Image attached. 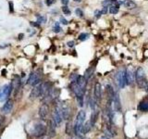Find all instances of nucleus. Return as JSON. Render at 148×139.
<instances>
[{"label":"nucleus","instance_id":"36","mask_svg":"<svg viewBox=\"0 0 148 139\" xmlns=\"http://www.w3.org/2000/svg\"><path fill=\"white\" fill-rule=\"evenodd\" d=\"M23 36H24V34H21L20 35H18V38H20V39H21Z\"/></svg>","mask_w":148,"mask_h":139},{"label":"nucleus","instance_id":"20","mask_svg":"<svg viewBox=\"0 0 148 139\" xmlns=\"http://www.w3.org/2000/svg\"><path fill=\"white\" fill-rule=\"evenodd\" d=\"M94 71H95V68L94 67H91V68H89L88 70H86V72L84 73V76H83V77L85 78L86 81H88L91 78V76L92 75V73H94Z\"/></svg>","mask_w":148,"mask_h":139},{"label":"nucleus","instance_id":"23","mask_svg":"<svg viewBox=\"0 0 148 139\" xmlns=\"http://www.w3.org/2000/svg\"><path fill=\"white\" fill-rule=\"evenodd\" d=\"M61 27H60V25H59V23L58 22H56L55 23V25H54V27H53V32H57V34H58V32H61Z\"/></svg>","mask_w":148,"mask_h":139},{"label":"nucleus","instance_id":"14","mask_svg":"<svg viewBox=\"0 0 148 139\" xmlns=\"http://www.w3.org/2000/svg\"><path fill=\"white\" fill-rule=\"evenodd\" d=\"M12 109H13V101L11 99H8L6 102H5L1 111L5 114H8L11 112Z\"/></svg>","mask_w":148,"mask_h":139},{"label":"nucleus","instance_id":"24","mask_svg":"<svg viewBox=\"0 0 148 139\" xmlns=\"http://www.w3.org/2000/svg\"><path fill=\"white\" fill-rule=\"evenodd\" d=\"M79 40H81V41H85L87 40L88 38H89V34H86V32H82V34H81L80 35H79Z\"/></svg>","mask_w":148,"mask_h":139},{"label":"nucleus","instance_id":"27","mask_svg":"<svg viewBox=\"0 0 148 139\" xmlns=\"http://www.w3.org/2000/svg\"><path fill=\"white\" fill-rule=\"evenodd\" d=\"M95 18H100L102 13H101V10H98V9H96L95 11Z\"/></svg>","mask_w":148,"mask_h":139},{"label":"nucleus","instance_id":"34","mask_svg":"<svg viewBox=\"0 0 148 139\" xmlns=\"http://www.w3.org/2000/svg\"><path fill=\"white\" fill-rule=\"evenodd\" d=\"M61 3L63 4V6H67L69 3V0H61Z\"/></svg>","mask_w":148,"mask_h":139},{"label":"nucleus","instance_id":"19","mask_svg":"<svg viewBox=\"0 0 148 139\" xmlns=\"http://www.w3.org/2000/svg\"><path fill=\"white\" fill-rule=\"evenodd\" d=\"M119 5L118 4V2H116L113 5H110L109 6V13L111 14H117L119 12Z\"/></svg>","mask_w":148,"mask_h":139},{"label":"nucleus","instance_id":"13","mask_svg":"<svg viewBox=\"0 0 148 139\" xmlns=\"http://www.w3.org/2000/svg\"><path fill=\"white\" fill-rule=\"evenodd\" d=\"M94 98L95 101H99L102 98V87L100 83L96 82L95 85V89H94Z\"/></svg>","mask_w":148,"mask_h":139},{"label":"nucleus","instance_id":"28","mask_svg":"<svg viewBox=\"0 0 148 139\" xmlns=\"http://www.w3.org/2000/svg\"><path fill=\"white\" fill-rule=\"evenodd\" d=\"M108 7L104 6V8L101 9V13H102V15H103V14H106V13H108Z\"/></svg>","mask_w":148,"mask_h":139},{"label":"nucleus","instance_id":"5","mask_svg":"<svg viewBox=\"0 0 148 139\" xmlns=\"http://www.w3.org/2000/svg\"><path fill=\"white\" fill-rule=\"evenodd\" d=\"M52 120H53V122L55 123V125L57 127H58L63 122V116H62L61 110H60L58 104L56 105L55 109H54L53 112H52Z\"/></svg>","mask_w":148,"mask_h":139},{"label":"nucleus","instance_id":"31","mask_svg":"<svg viewBox=\"0 0 148 139\" xmlns=\"http://www.w3.org/2000/svg\"><path fill=\"white\" fill-rule=\"evenodd\" d=\"M31 25H32V26H34V27H35V28H39V27H40V23H37V22L32 21V22H31Z\"/></svg>","mask_w":148,"mask_h":139},{"label":"nucleus","instance_id":"17","mask_svg":"<svg viewBox=\"0 0 148 139\" xmlns=\"http://www.w3.org/2000/svg\"><path fill=\"white\" fill-rule=\"evenodd\" d=\"M120 4H122L125 8H136V4L134 3L132 0H122Z\"/></svg>","mask_w":148,"mask_h":139},{"label":"nucleus","instance_id":"37","mask_svg":"<svg viewBox=\"0 0 148 139\" xmlns=\"http://www.w3.org/2000/svg\"><path fill=\"white\" fill-rule=\"evenodd\" d=\"M74 1H75V2H81L82 0H74Z\"/></svg>","mask_w":148,"mask_h":139},{"label":"nucleus","instance_id":"26","mask_svg":"<svg viewBox=\"0 0 148 139\" xmlns=\"http://www.w3.org/2000/svg\"><path fill=\"white\" fill-rule=\"evenodd\" d=\"M75 14L78 17H83V15H84V14H83V11L82 10L81 8H79L75 9Z\"/></svg>","mask_w":148,"mask_h":139},{"label":"nucleus","instance_id":"25","mask_svg":"<svg viewBox=\"0 0 148 139\" xmlns=\"http://www.w3.org/2000/svg\"><path fill=\"white\" fill-rule=\"evenodd\" d=\"M62 11L64 13V15H69V14H71V9L68 8V6H63Z\"/></svg>","mask_w":148,"mask_h":139},{"label":"nucleus","instance_id":"38","mask_svg":"<svg viewBox=\"0 0 148 139\" xmlns=\"http://www.w3.org/2000/svg\"><path fill=\"white\" fill-rule=\"evenodd\" d=\"M81 139H88V138H82V137Z\"/></svg>","mask_w":148,"mask_h":139},{"label":"nucleus","instance_id":"1","mask_svg":"<svg viewBox=\"0 0 148 139\" xmlns=\"http://www.w3.org/2000/svg\"><path fill=\"white\" fill-rule=\"evenodd\" d=\"M86 85H87V81L85 80V78L80 75L78 76L76 81L71 83V90L74 93V95L76 96L78 105L80 107L83 106V99H84Z\"/></svg>","mask_w":148,"mask_h":139},{"label":"nucleus","instance_id":"9","mask_svg":"<svg viewBox=\"0 0 148 139\" xmlns=\"http://www.w3.org/2000/svg\"><path fill=\"white\" fill-rule=\"evenodd\" d=\"M125 70H119V71L116 74V81L119 87L124 88L126 85V76H125Z\"/></svg>","mask_w":148,"mask_h":139},{"label":"nucleus","instance_id":"33","mask_svg":"<svg viewBox=\"0 0 148 139\" xmlns=\"http://www.w3.org/2000/svg\"><path fill=\"white\" fill-rule=\"evenodd\" d=\"M68 46L69 47H72V46L74 45V41H69V42H68Z\"/></svg>","mask_w":148,"mask_h":139},{"label":"nucleus","instance_id":"7","mask_svg":"<svg viewBox=\"0 0 148 139\" xmlns=\"http://www.w3.org/2000/svg\"><path fill=\"white\" fill-rule=\"evenodd\" d=\"M60 110H61V113L63 116V120H68L71 117V109L69 107V104H67V102L64 101H60L58 103Z\"/></svg>","mask_w":148,"mask_h":139},{"label":"nucleus","instance_id":"16","mask_svg":"<svg viewBox=\"0 0 148 139\" xmlns=\"http://www.w3.org/2000/svg\"><path fill=\"white\" fill-rule=\"evenodd\" d=\"M138 110L142 111V112H147L148 111V101L143 100L140 102L138 105Z\"/></svg>","mask_w":148,"mask_h":139},{"label":"nucleus","instance_id":"11","mask_svg":"<svg viewBox=\"0 0 148 139\" xmlns=\"http://www.w3.org/2000/svg\"><path fill=\"white\" fill-rule=\"evenodd\" d=\"M48 111H49V107L46 103H44L40 107L39 109V117L42 120H45L48 115Z\"/></svg>","mask_w":148,"mask_h":139},{"label":"nucleus","instance_id":"2","mask_svg":"<svg viewBox=\"0 0 148 139\" xmlns=\"http://www.w3.org/2000/svg\"><path fill=\"white\" fill-rule=\"evenodd\" d=\"M85 119H86L85 111L84 110L79 111L76 116L75 123H74V126H73V131L76 136H81L82 133V126H83V124H84Z\"/></svg>","mask_w":148,"mask_h":139},{"label":"nucleus","instance_id":"29","mask_svg":"<svg viewBox=\"0 0 148 139\" xmlns=\"http://www.w3.org/2000/svg\"><path fill=\"white\" fill-rule=\"evenodd\" d=\"M55 2H56V0H45V3L48 7L51 6V5H53Z\"/></svg>","mask_w":148,"mask_h":139},{"label":"nucleus","instance_id":"10","mask_svg":"<svg viewBox=\"0 0 148 139\" xmlns=\"http://www.w3.org/2000/svg\"><path fill=\"white\" fill-rule=\"evenodd\" d=\"M41 83V75L37 72H32L28 78L27 83L31 86H35Z\"/></svg>","mask_w":148,"mask_h":139},{"label":"nucleus","instance_id":"3","mask_svg":"<svg viewBox=\"0 0 148 139\" xmlns=\"http://www.w3.org/2000/svg\"><path fill=\"white\" fill-rule=\"evenodd\" d=\"M46 132H47V126H46V124L44 122V120H41V122H35L34 126L32 127L31 134L32 136L38 138V137L45 136Z\"/></svg>","mask_w":148,"mask_h":139},{"label":"nucleus","instance_id":"35","mask_svg":"<svg viewBox=\"0 0 148 139\" xmlns=\"http://www.w3.org/2000/svg\"><path fill=\"white\" fill-rule=\"evenodd\" d=\"M38 139H48L47 137H45V136H41V137H38Z\"/></svg>","mask_w":148,"mask_h":139},{"label":"nucleus","instance_id":"18","mask_svg":"<svg viewBox=\"0 0 148 139\" xmlns=\"http://www.w3.org/2000/svg\"><path fill=\"white\" fill-rule=\"evenodd\" d=\"M56 125L53 122V120H51L50 122H49V137H54L56 136Z\"/></svg>","mask_w":148,"mask_h":139},{"label":"nucleus","instance_id":"6","mask_svg":"<svg viewBox=\"0 0 148 139\" xmlns=\"http://www.w3.org/2000/svg\"><path fill=\"white\" fill-rule=\"evenodd\" d=\"M59 94H60V90L58 89V88L51 87L49 92L45 95V97H43V100L45 102L46 104H47L48 102H53L59 96Z\"/></svg>","mask_w":148,"mask_h":139},{"label":"nucleus","instance_id":"8","mask_svg":"<svg viewBox=\"0 0 148 139\" xmlns=\"http://www.w3.org/2000/svg\"><path fill=\"white\" fill-rule=\"evenodd\" d=\"M12 90H13L12 85H7L2 89H0V102H5L6 100H8Z\"/></svg>","mask_w":148,"mask_h":139},{"label":"nucleus","instance_id":"30","mask_svg":"<svg viewBox=\"0 0 148 139\" xmlns=\"http://www.w3.org/2000/svg\"><path fill=\"white\" fill-rule=\"evenodd\" d=\"M60 22L62 23V24H64V25H67L68 24V21L66 20V19H64V18H60Z\"/></svg>","mask_w":148,"mask_h":139},{"label":"nucleus","instance_id":"15","mask_svg":"<svg viewBox=\"0 0 148 139\" xmlns=\"http://www.w3.org/2000/svg\"><path fill=\"white\" fill-rule=\"evenodd\" d=\"M125 76H126V85H131L133 83L134 79H135V74L130 70H126L125 72Z\"/></svg>","mask_w":148,"mask_h":139},{"label":"nucleus","instance_id":"21","mask_svg":"<svg viewBox=\"0 0 148 139\" xmlns=\"http://www.w3.org/2000/svg\"><path fill=\"white\" fill-rule=\"evenodd\" d=\"M92 127V125L91 124L90 122H87L86 123H84L82 126V133H87L88 132H90Z\"/></svg>","mask_w":148,"mask_h":139},{"label":"nucleus","instance_id":"32","mask_svg":"<svg viewBox=\"0 0 148 139\" xmlns=\"http://www.w3.org/2000/svg\"><path fill=\"white\" fill-rule=\"evenodd\" d=\"M14 8H13V3L12 2H9V11L10 12H13Z\"/></svg>","mask_w":148,"mask_h":139},{"label":"nucleus","instance_id":"4","mask_svg":"<svg viewBox=\"0 0 148 139\" xmlns=\"http://www.w3.org/2000/svg\"><path fill=\"white\" fill-rule=\"evenodd\" d=\"M135 80L139 86L143 88V90L148 91V82L146 80L145 73V71H143V69L142 68L137 69V71L135 72Z\"/></svg>","mask_w":148,"mask_h":139},{"label":"nucleus","instance_id":"22","mask_svg":"<svg viewBox=\"0 0 148 139\" xmlns=\"http://www.w3.org/2000/svg\"><path fill=\"white\" fill-rule=\"evenodd\" d=\"M37 22L38 23H45L46 22V17L45 15H37Z\"/></svg>","mask_w":148,"mask_h":139},{"label":"nucleus","instance_id":"12","mask_svg":"<svg viewBox=\"0 0 148 139\" xmlns=\"http://www.w3.org/2000/svg\"><path fill=\"white\" fill-rule=\"evenodd\" d=\"M41 88H42L41 83H39V85H37L35 86H34V88L32 89L31 94H30V98L32 100L36 99L37 97L41 96Z\"/></svg>","mask_w":148,"mask_h":139}]
</instances>
